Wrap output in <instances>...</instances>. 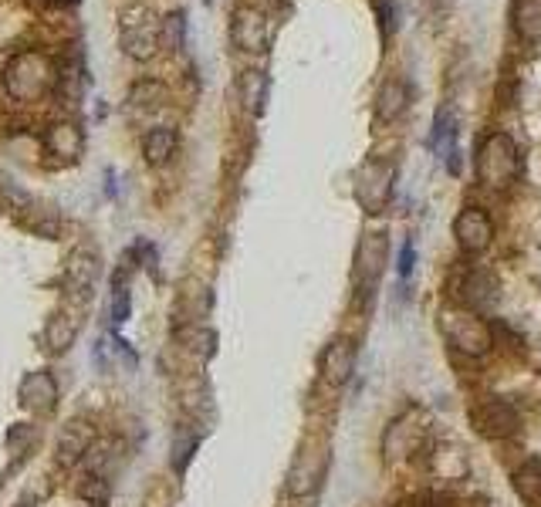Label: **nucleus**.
I'll return each mask as SVG.
<instances>
[{"instance_id": "1", "label": "nucleus", "mask_w": 541, "mask_h": 507, "mask_svg": "<svg viewBox=\"0 0 541 507\" xmlns=\"http://www.w3.org/2000/svg\"><path fill=\"white\" fill-rule=\"evenodd\" d=\"M61 71L44 51H21L4 68V88L17 102H41L58 88Z\"/></svg>"}, {"instance_id": "2", "label": "nucleus", "mask_w": 541, "mask_h": 507, "mask_svg": "<svg viewBox=\"0 0 541 507\" xmlns=\"http://www.w3.org/2000/svg\"><path fill=\"white\" fill-rule=\"evenodd\" d=\"M521 176V149L508 132H491L477 149V180L484 190L504 193Z\"/></svg>"}, {"instance_id": "3", "label": "nucleus", "mask_w": 541, "mask_h": 507, "mask_svg": "<svg viewBox=\"0 0 541 507\" xmlns=\"http://www.w3.org/2000/svg\"><path fill=\"white\" fill-rule=\"evenodd\" d=\"M437 325H440L443 342H447L454 352L467 355V359H484V355H491V349H494L491 328H487L484 318L470 308L447 305L440 311Z\"/></svg>"}, {"instance_id": "4", "label": "nucleus", "mask_w": 541, "mask_h": 507, "mask_svg": "<svg viewBox=\"0 0 541 507\" xmlns=\"http://www.w3.org/2000/svg\"><path fill=\"white\" fill-rule=\"evenodd\" d=\"M159 14L149 4H129L119 11L122 51L132 61H149L159 51Z\"/></svg>"}, {"instance_id": "5", "label": "nucleus", "mask_w": 541, "mask_h": 507, "mask_svg": "<svg viewBox=\"0 0 541 507\" xmlns=\"http://www.w3.org/2000/svg\"><path fill=\"white\" fill-rule=\"evenodd\" d=\"M396 183V163L389 159H369L356 176V200L366 213H383Z\"/></svg>"}, {"instance_id": "6", "label": "nucleus", "mask_w": 541, "mask_h": 507, "mask_svg": "<svg viewBox=\"0 0 541 507\" xmlns=\"http://www.w3.org/2000/svg\"><path fill=\"white\" fill-rule=\"evenodd\" d=\"M470 426H474L477 437H484V440H508L518 433L521 416L508 399L491 396V399H481V403L470 409Z\"/></svg>"}, {"instance_id": "7", "label": "nucleus", "mask_w": 541, "mask_h": 507, "mask_svg": "<svg viewBox=\"0 0 541 507\" xmlns=\"http://www.w3.org/2000/svg\"><path fill=\"white\" fill-rule=\"evenodd\" d=\"M4 200H7L11 217L24 230H31V234H38V237H55L58 234V213L51 203L31 197V193H24V190H4Z\"/></svg>"}, {"instance_id": "8", "label": "nucleus", "mask_w": 541, "mask_h": 507, "mask_svg": "<svg viewBox=\"0 0 541 507\" xmlns=\"http://www.w3.org/2000/svg\"><path fill=\"white\" fill-rule=\"evenodd\" d=\"M386 261H389V237L383 230H369L362 234L359 247H356V264H352V278L362 291L376 288L379 278L386 271Z\"/></svg>"}, {"instance_id": "9", "label": "nucleus", "mask_w": 541, "mask_h": 507, "mask_svg": "<svg viewBox=\"0 0 541 507\" xmlns=\"http://www.w3.org/2000/svg\"><path fill=\"white\" fill-rule=\"evenodd\" d=\"M102 274V257L88 247H78V251L68 257V268H65V281H68V298H75L78 305H85L92 298L95 284H99Z\"/></svg>"}, {"instance_id": "10", "label": "nucleus", "mask_w": 541, "mask_h": 507, "mask_svg": "<svg viewBox=\"0 0 541 507\" xmlns=\"http://www.w3.org/2000/svg\"><path fill=\"white\" fill-rule=\"evenodd\" d=\"M325 470H328L325 447H305L288 470V494H295V497L315 494L318 484H322V477H325Z\"/></svg>"}, {"instance_id": "11", "label": "nucleus", "mask_w": 541, "mask_h": 507, "mask_svg": "<svg viewBox=\"0 0 541 507\" xmlns=\"http://www.w3.org/2000/svg\"><path fill=\"white\" fill-rule=\"evenodd\" d=\"M454 237H457V247L460 251H467V254H481L491 247V240H494V224H491V217L481 210V207H467V210H460L457 213V220H454Z\"/></svg>"}, {"instance_id": "12", "label": "nucleus", "mask_w": 541, "mask_h": 507, "mask_svg": "<svg viewBox=\"0 0 541 507\" xmlns=\"http://www.w3.org/2000/svg\"><path fill=\"white\" fill-rule=\"evenodd\" d=\"M230 38L247 55H257V51L268 48V17L257 7H237L230 17Z\"/></svg>"}, {"instance_id": "13", "label": "nucleus", "mask_w": 541, "mask_h": 507, "mask_svg": "<svg viewBox=\"0 0 541 507\" xmlns=\"http://www.w3.org/2000/svg\"><path fill=\"white\" fill-rule=\"evenodd\" d=\"M423 440H427V426H423L420 413H410V416H399L386 430L383 450L389 460H403V457H413V453L423 447Z\"/></svg>"}, {"instance_id": "14", "label": "nucleus", "mask_w": 541, "mask_h": 507, "mask_svg": "<svg viewBox=\"0 0 541 507\" xmlns=\"http://www.w3.org/2000/svg\"><path fill=\"white\" fill-rule=\"evenodd\" d=\"M352 372H356V342H349V338H335V342H328L325 352H322L325 386L342 389L345 382L352 379Z\"/></svg>"}, {"instance_id": "15", "label": "nucleus", "mask_w": 541, "mask_h": 507, "mask_svg": "<svg viewBox=\"0 0 541 507\" xmlns=\"http://www.w3.org/2000/svg\"><path fill=\"white\" fill-rule=\"evenodd\" d=\"M17 399H21L24 409L31 413H55L58 406V382L51 372H28L17 386Z\"/></svg>"}, {"instance_id": "16", "label": "nucleus", "mask_w": 541, "mask_h": 507, "mask_svg": "<svg viewBox=\"0 0 541 507\" xmlns=\"http://www.w3.org/2000/svg\"><path fill=\"white\" fill-rule=\"evenodd\" d=\"M457 305L460 308H470V311H487L498 305V278L491 271H470L464 281H460V291H457Z\"/></svg>"}, {"instance_id": "17", "label": "nucleus", "mask_w": 541, "mask_h": 507, "mask_svg": "<svg viewBox=\"0 0 541 507\" xmlns=\"http://www.w3.org/2000/svg\"><path fill=\"white\" fill-rule=\"evenodd\" d=\"M430 149L447 163L450 176H460V149H457V119L450 109H440L430 129Z\"/></svg>"}, {"instance_id": "18", "label": "nucleus", "mask_w": 541, "mask_h": 507, "mask_svg": "<svg viewBox=\"0 0 541 507\" xmlns=\"http://www.w3.org/2000/svg\"><path fill=\"white\" fill-rule=\"evenodd\" d=\"M44 146H48L51 156L65 159V163H75L85 149V136L75 122H55V126L44 132Z\"/></svg>"}, {"instance_id": "19", "label": "nucleus", "mask_w": 541, "mask_h": 507, "mask_svg": "<svg viewBox=\"0 0 541 507\" xmlns=\"http://www.w3.org/2000/svg\"><path fill=\"white\" fill-rule=\"evenodd\" d=\"M78 338V318L68 315V311H58V315L48 318V325H44V335H41V349L48 355H61L68 352L75 345Z\"/></svg>"}, {"instance_id": "20", "label": "nucleus", "mask_w": 541, "mask_h": 507, "mask_svg": "<svg viewBox=\"0 0 541 507\" xmlns=\"http://www.w3.org/2000/svg\"><path fill=\"white\" fill-rule=\"evenodd\" d=\"M406 105H410V88L399 78H389L376 95V122H396L406 112Z\"/></svg>"}, {"instance_id": "21", "label": "nucleus", "mask_w": 541, "mask_h": 507, "mask_svg": "<svg viewBox=\"0 0 541 507\" xmlns=\"http://www.w3.org/2000/svg\"><path fill=\"white\" fill-rule=\"evenodd\" d=\"M511 28L525 41L541 38V0H514L511 4Z\"/></svg>"}, {"instance_id": "22", "label": "nucleus", "mask_w": 541, "mask_h": 507, "mask_svg": "<svg viewBox=\"0 0 541 507\" xmlns=\"http://www.w3.org/2000/svg\"><path fill=\"white\" fill-rule=\"evenodd\" d=\"M237 95H241V105L251 115H261L264 112V99H268V78L261 71H244L237 78Z\"/></svg>"}, {"instance_id": "23", "label": "nucleus", "mask_w": 541, "mask_h": 507, "mask_svg": "<svg viewBox=\"0 0 541 507\" xmlns=\"http://www.w3.org/2000/svg\"><path fill=\"white\" fill-rule=\"evenodd\" d=\"M176 153V132L173 129H149L143 136V156L149 166H163L170 163Z\"/></svg>"}, {"instance_id": "24", "label": "nucleus", "mask_w": 541, "mask_h": 507, "mask_svg": "<svg viewBox=\"0 0 541 507\" xmlns=\"http://www.w3.org/2000/svg\"><path fill=\"white\" fill-rule=\"evenodd\" d=\"M514 491L525 504H541V460H525L511 477Z\"/></svg>"}, {"instance_id": "25", "label": "nucleus", "mask_w": 541, "mask_h": 507, "mask_svg": "<svg viewBox=\"0 0 541 507\" xmlns=\"http://www.w3.org/2000/svg\"><path fill=\"white\" fill-rule=\"evenodd\" d=\"M176 338H180L183 349L193 352L197 359H210V355L217 352V335H214V328H207V325H183Z\"/></svg>"}, {"instance_id": "26", "label": "nucleus", "mask_w": 541, "mask_h": 507, "mask_svg": "<svg viewBox=\"0 0 541 507\" xmlns=\"http://www.w3.org/2000/svg\"><path fill=\"white\" fill-rule=\"evenodd\" d=\"M200 440H203V433L193 430L190 423H183L180 430L173 433V470L176 474H183L186 470V464H190L193 453H197V447H200Z\"/></svg>"}, {"instance_id": "27", "label": "nucleus", "mask_w": 541, "mask_h": 507, "mask_svg": "<svg viewBox=\"0 0 541 507\" xmlns=\"http://www.w3.org/2000/svg\"><path fill=\"white\" fill-rule=\"evenodd\" d=\"M186 41V11H173L163 17L159 24V48L166 51H180Z\"/></svg>"}, {"instance_id": "28", "label": "nucleus", "mask_w": 541, "mask_h": 507, "mask_svg": "<svg viewBox=\"0 0 541 507\" xmlns=\"http://www.w3.org/2000/svg\"><path fill=\"white\" fill-rule=\"evenodd\" d=\"M112 322L115 325H122L129 318V311H132V295H129V274L126 268L122 271H115V278H112Z\"/></svg>"}, {"instance_id": "29", "label": "nucleus", "mask_w": 541, "mask_h": 507, "mask_svg": "<svg viewBox=\"0 0 541 507\" xmlns=\"http://www.w3.org/2000/svg\"><path fill=\"white\" fill-rule=\"evenodd\" d=\"M75 494L82 497V501H88L92 507H105L109 504V477H99V474H82V480H78Z\"/></svg>"}, {"instance_id": "30", "label": "nucleus", "mask_w": 541, "mask_h": 507, "mask_svg": "<svg viewBox=\"0 0 541 507\" xmlns=\"http://www.w3.org/2000/svg\"><path fill=\"white\" fill-rule=\"evenodd\" d=\"M163 102H166V88L159 82H139L136 88H132V95H129L132 109H149V112H153Z\"/></svg>"}, {"instance_id": "31", "label": "nucleus", "mask_w": 541, "mask_h": 507, "mask_svg": "<svg viewBox=\"0 0 541 507\" xmlns=\"http://www.w3.org/2000/svg\"><path fill=\"white\" fill-rule=\"evenodd\" d=\"M372 7H376L379 34H383V41H389V38H393V31H396V4H393V0H372Z\"/></svg>"}, {"instance_id": "32", "label": "nucleus", "mask_w": 541, "mask_h": 507, "mask_svg": "<svg viewBox=\"0 0 541 507\" xmlns=\"http://www.w3.org/2000/svg\"><path fill=\"white\" fill-rule=\"evenodd\" d=\"M413 268H416V244L406 240V244L399 247V278H410Z\"/></svg>"}, {"instance_id": "33", "label": "nucleus", "mask_w": 541, "mask_h": 507, "mask_svg": "<svg viewBox=\"0 0 541 507\" xmlns=\"http://www.w3.org/2000/svg\"><path fill=\"white\" fill-rule=\"evenodd\" d=\"M58 4H75V0H58Z\"/></svg>"}]
</instances>
